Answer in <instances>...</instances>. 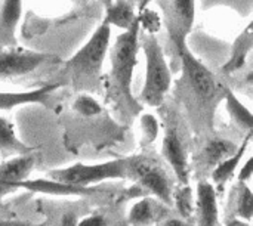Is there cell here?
<instances>
[{
    "mask_svg": "<svg viewBox=\"0 0 253 226\" xmlns=\"http://www.w3.org/2000/svg\"><path fill=\"white\" fill-rule=\"evenodd\" d=\"M236 194V213L249 222L253 215V195L248 182H239Z\"/></svg>",
    "mask_w": 253,
    "mask_h": 226,
    "instance_id": "23",
    "label": "cell"
},
{
    "mask_svg": "<svg viewBox=\"0 0 253 226\" xmlns=\"http://www.w3.org/2000/svg\"><path fill=\"white\" fill-rule=\"evenodd\" d=\"M22 15V0H4L0 10V27L4 36L13 37Z\"/></svg>",
    "mask_w": 253,
    "mask_h": 226,
    "instance_id": "20",
    "label": "cell"
},
{
    "mask_svg": "<svg viewBox=\"0 0 253 226\" xmlns=\"http://www.w3.org/2000/svg\"><path fill=\"white\" fill-rule=\"evenodd\" d=\"M196 226H219V210L216 189L211 182H197L196 189Z\"/></svg>",
    "mask_w": 253,
    "mask_h": 226,
    "instance_id": "11",
    "label": "cell"
},
{
    "mask_svg": "<svg viewBox=\"0 0 253 226\" xmlns=\"http://www.w3.org/2000/svg\"><path fill=\"white\" fill-rule=\"evenodd\" d=\"M59 86H61L59 83H53L27 92H0V111H7L15 107L31 105V104H40L47 107L50 95L56 92Z\"/></svg>",
    "mask_w": 253,
    "mask_h": 226,
    "instance_id": "13",
    "label": "cell"
},
{
    "mask_svg": "<svg viewBox=\"0 0 253 226\" xmlns=\"http://www.w3.org/2000/svg\"><path fill=\"white\" fill-rule=\"evenodd\" d=\"M253 47V24L249 22L246 25V28L239 34V37L236 38V41L233 43V49H231V55L228 58V61L224 64L222 71L227 74L236 73L239 71L245 64H246V58L251 53Z\"/></svg>",
    "mask_w": 253,
    "mask_h": 226,
    "instance_id": "15",
    "label": "cell"
},
{
    "mask_svg": "<svg viewBox=\"0 0 253 226\" xmlns=\"http://www.w3.org/2000/svg\"><path fill=\"white\" fill-rule=\"evenodd\" d=\"M252 158H248V161L245 163V166L239 172V182H249L251 181V178H252Z\"/></svg>",
    "mask_w": 253,
    "mask_h": 226,
    "instance_id": "28",
    "label": "cell"
},
{
    "mask_svg": "<svg viewBox=\"0 0 253 226\" xmlns=\"http://www.w3.org/2000/svg\"><path fill=\"white\" fill-rule=\"evenodd\" d=\"M236 150H237V147L227 139H212L205 147V151H203L205 163H206V166L215 167L224 158L231 155Z\"/></svg>",
    "mask_w": 253,
    "mask_h": 226,
    "instance_id": "21",
    "label": "cell"
},
{
    "mask_svg": "<svg viewBox=\"0 0 253 226\" xmlns=\"http://www.w3.org/2000/svg\"><path fill=\"white\" fill-rule=\"evenodd\" d=\"M251 139H252V132H249V133L246 135L243 144H242L240 147H237V150H236L231 155H228L227 158H224L221 163H218V164L213 167L211 176H212V181H213L216 185H224V184L228 182V181L233 178V175L237 172V167L240 166L242 158H243L245 154H246V150H248V145H249Z\"/></svg>",
    "mask_w": 253,
    "mask_h": 226,
    "instance_id": "16",
    "label": "cell"
},
{
    "mask_svg": "<svg viewBox=\"0 0 253 226\" xmlns=\"http://www.w3.org/2000/svg\"><path fill=\"white\" fill-rule=\"evenodd\" d=\"M139 21H136L120 33L110 53V71L105 78L107 101L125 115H138L142 104L132 93L133 71L138 64L139 50Z\"/></svg>",
    "mask_w": 253,
    "mask_h": 226,
    "instance_id": "1",
    "label": "cell"
},
{
    "mask_svg": "<svg viewBox=\"0 0 253 226\" xmlns=\"http://www.w3.org/2000/svg\"><path fill=\"white\" fill-rule=\"evenodd\" d=\"M162 155L168 161V164L172 167V172L175 178L179 181V184L185 185L188 184V158L187 151L182 144V139L175 127H168L166 133L163 136L162 142Z\"/></svg>",
    "mask_w": 253,
    "mask_h": 226,
    "instance_id": "9",
    "label": "cell"
},
{
    "mask_svg": "<svg viewBox=\"0 0 253 226\" xmlns=\"http://www.w3.org/2000/svg\"><path fill=\"white\" fill-rule=\"evenodd\" d=\"M159 226H190L187 224V221L184 219H176V218H169L160 222Z\"/></svg>",
    "mask_w": 253,
    "mask_h": 226,
    "instance_id": "30",
    "label": "cell"
},
{
    "mask_svg": "<svg viewBox=\"0 0 253 226\" xmlns=\"http://www.w3.org/2000/svg\"><path fill=\"white\" fill-rule=\"evenodd\" d=\"M151 0H139V4H138V10L141 12V10H144L147 6H148V3H150Z\"/></svg>",
    "mask_w": 253,
    "mask_h": 226,
    "instance_id": "31",
    "label": "cell"
},
{
    "mask_svg": "<svg viewBox=\"0 0 253 226\" xmlns=\"http://www.w3.org/2000/svg\"><path fill=\"white\" fill-rule=\"evenodd\" d=\"M47 178L77 187H92L104 181L129 179V157L116 158L99 164L77 163L49 172Z\"/></svg>",
    "mask_w": 253,
    "mask_h": 226,
    "instance_id": "4",
    "label": "cell"
},
{
    "mask_svg": "<svg viewBox=\"0 0 253 226\" xmlns=\"http://www.w3.org/2000/svg\"><path fill=\"white\" fill-rule=\"evenodd\" d=\"M172 204L176 206L179 215L184 221H188L194 213V195L188 184L178 187L175 191H172Z\"/></svg>",
    "mask_w": 253,
    "mask_h": 226,
    "instance_id": "22",
    "label": "cell"
},
{
    "mask_svg": "<svg viewBox=\"0 0 253 226\" xmlns=\"http://www.w3.org/2000/svg\"><path fill=\"white\" fill-rule=\"evenodd\" d=\"M138 21H139V28H144L148 34H156L162 25V19H160L159 13L148 7H145L144 10L139 12Z\"/></svg>",
    "mask_w": 253,
    "mask_h": 226,
    "instance_id": "26",
    "label": "cell"
},
{
    "mask_svg": "<svg viewBox=\"0 0 253 226\" xmlns=\"http://www.w3.org/2000/svg\"><path fill=\"white\" fill-rule=\"evenodd\" d=\"M129 179L153 194L165 206H172V182L163 166L151 157H129Z\"/></svg>",
    "mask_w": 253,
    "mask_h": 226,
    "instance_id": "5",
    "label": "cell"
},
{
    "mask_svg": "<svg viewBox=\"0 0 253 226\" xmlns=\"http://www.w3.org/2000/svg\"><path fill=\"white\" fill-rule=\"evenodd\" d=\"M165 9V24L172 43L187 40L196 19V0H169Z\"/></svg>",
    "mask_w": 253,
    "mask_h": 226,
    "instance_id": "8",
    "label": "cell"
},
{
    "mask_svg": "<svg viewBox=\"0 0 253 226\" xmlns=\"http://www.w3.org/2000/svg\"><path fill=\"white\" fill-rule=\"evenodd\" d=\"M163 206L165 204L159 200L142 198L130 207L127 221L132 226L154 225L156 222H160L162 216L165 215Z\"/></svg>",
    "mask_w": 253,
    "mask_h": 226,
    "instance_id": "14",
    "label": "cell"
},
{
    "mask_svg": "<svg viewBox=\"0 0 253 226\" xmlns=\"http://www.w3.org/2000/svg\"><path fill=\"white\" fill-rule=\"evenodd\" d=\"M145 53V81L141 90V102L159 108L165 102V98L172 86V71L166 62L162 44L156 34H145L142 43H139Z\"/></svg>",
    "mask_w": 253,
    "mask_h": 226,
    "instance_id": "3",
    "label": "cell"
},
{
    "mask_svg": "<svg viewBox=\"0 0 253 226\" xmlns=\"http://www.w3.org/2000/svg\"><path fill=\"white\" fill-rule=\"evenodd\" d=\"M61 59L47 52H37L30 49H3L0 50V80L22 77L31 74L37 68L49 62H59Z\"/></svg>",
    "mask_w": 253,
    "mask_h": 226,
    "instance_id": "7",
    "label": "cell"
},
{
    "mask_svg": "<svg viewBox=\"0 0 253 226\" xmlns=\"http://www.w3.org/2000/svg\"><path fill=\"white\" fill-rule=\"evenodd\" d=\"M34 163L36 157L31 152L24 155H15L0 163V198L18 189L19 182L25 181L33 172Z\"/></svg>",
    "mask_w": 253,
    "mask_h": 226,
    "instance_id": "10",
    "label": "cell"
},
{
    "mask_svg": "<svg viewBox=\"0 0 253 226\" xmlns=\"http://www.w3.org/2000/svg\"><path fill=\"white\" fill-rule=\"evenodd\" d=\"M77 222H79V218L74 212H65L61 216L56 226H77Z\"/></svg>",
    "mask_w": 253,
    "mask_h": 226,
    "instance_id": "29",
    "label": "cell"
},
{
    "mask_svg": "<svg viewBox=\"0 0 253 226\" xmlns=\"http://www.w3.org/2000/svg\"><path fill=\"white\" fill-rule=\"evenodd\" d=\"M101 1H102V4H104V7H107V6H108V4H110V3H111L113 0H101Z\"/></svg>",
    "mask_w": 253,
    "mask_h": 226,
    "instance_id": "33",
    "label": "cell"
},
{
    "mask_svg": "<svg viewBox=\"0 0 253 226\" xmlns=\"http://www.w3.org/2000/svg\"><path fill=\"white\" fill-rule=\"evenodd\" d=\"M135 7L130 1L127 0H113L107 7H105V16L104 21H107L111 27L127 30L135 21Z\"/></svg>",
    "mask_w": 253,
    "mask_h": 226,
    "instance_id": "18",
    "label": "cell"
},
{
    "mask_svg": "<svg viewBox=\"0 0 253 226\" xmlns=\"http://www.w3.org/2000/svg\"><path fill=\"white\" fill-rule=\"evenodd\" d=\"M222 95H224V101L227 105V111L231 115L233 121L243 130H246L248 133L252 132L253 129V117L252 113L249 111V108L236 96V93L230 89V87H222Z\"/></svg>",
    "mask_w": 253,
    "mask_h": 226,
    "instance_id": "19",
    "label": "cell"
},
{
    "mask_svg": "<svg viewBox=\"0 0 253 226\" xmlns=\"http://www.w3.org/2000/svg\"><path fill=\"white\" fill-rule=\"evenodd\" d=\"M33 151V147H27L16 136L13 124L7 118L0 117V154L3 157H15L30 154Z\"/></svg>",
    "mask_w": 253,
    "mask_h": 226,
    "instance_id": "17",
    "label": "cell"
},
{
    "mask_svg": "<svg viewBox=\"0 0 253 226\" xmlns=\"http://www.w3.org/2000/svg\"><path fill=\"white\" fill-rule=\"evenodd\" d=\"M228 226H251L249 224H245V222H242V221H233V222H230Z\"/></svg>",
    "mask_w": 253,
    "mask_h": 226,
    "instance_id": "32",
    "label": "cell"
},
{
    "mask_svg": "<svg viewBox=\"0 0 253 226\" xmlns=\"http://www.w3.org/2000/svg\"><path fill=\"white\" fill-rule=\"evenodd\" d=\"M27 189L30 192H39V194H47V195H93L96 192H102L98 188L93 187H77L65 182H59L55 179H25L19 182L18 189Z\"/></svg>",
    "mask_w": 253,
    "mask_h": 226,
    "instance_id": "12",
    "label": "cell"
},
{
    "mask_svg": "<svg viewBox=\"0 0 253 226\" xmlns=\"http://www.w3.org/2000/svg\"><path fill=\"white\" fill-rule=\"evenodd\" d=\"M159 120L153 114H142L141 115V130L145 144H153L159 138Z\"/></svg>",
    "mask_w": 253,
    "mask_h": 226,
    "instance_id": "25",
    "label": "cell"
},
{
    "mask_svg": "<svg viewBox=\"0 0 253 226\" xmlns=\"http://www.w3.org/2000/svg\"><path fill=\"white\" fill-rule=\"evenodd\" d=\"M111 43V25L102 19L89 40L65 62L62 75L76 89L92 90L101 84L102 67Z\"/></svg>",
    "mask_w": 253,
    "mask_h": 226,
    "instance_id": "2",
    "label": "cell"
},
{
    "mask_svg": "<svg viewBox=\"0 0 253 226\" xmlns=\"http://www.w3.org/2000/svg\"><path fill=\"white\" fill-rule=\"evenodd\" d=\"M77 226H107V221L101 215H92L77 222Z\"/></svg>",
    "mask_w": 253,
    "mask_h": 226,
    "instance_id": "27",
    "label": "cell"
},
{
    "mask_svg": "<svg viewBox=\"0 0 253 226\" xmlns=\"http://www.w3.org/2000/svg\"><path fill=\"white\" fill-rule=\"evenodd\" d=\"M173 46L181 58L184 75H185L190 87L193 89V92L200 99H205V101L212 99L215 96V93L218 92L219 84L215 80L211 70L190 50L187 40L176 41V43H173Z\"/></svg>",
    "mask_w": 253,
    "mask_h": 226,
    "instance_id": "6",
    "label": "cell"
},
{
    "mask_svg": "<svg viewBox=\"0 0 253 226\" xmlns=\"http://www.w3.org/2000/svg\"><path fill=\"white\" fill-rule=\"evenodd\" d=\"M73 110L83 117H93V115L101 114L102 107L93 96H90L87 93H82L76 98V101L73 104Z\"/></svg>",
    "mask_w": 253,
    "mask_h": 226,
    "instance_id": "24",
    "label": "cell"
}]
</instances>
